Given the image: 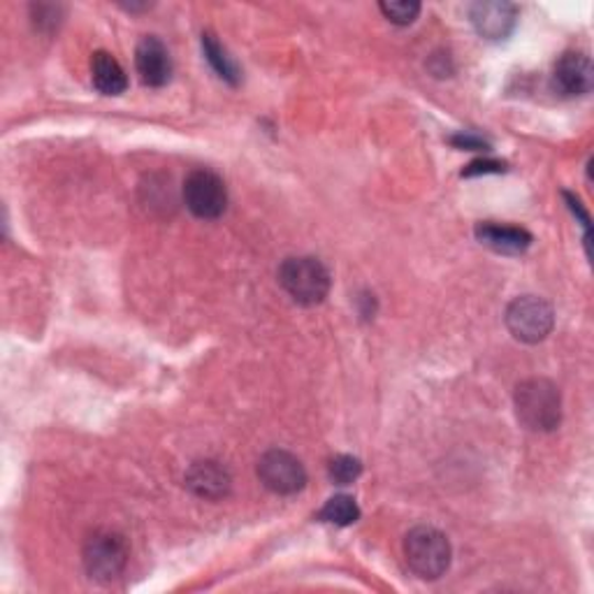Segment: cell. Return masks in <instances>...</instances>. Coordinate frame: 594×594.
I'll list each match as a JSON object with an SVG mask.
<instances>
[{"label": "cell", "mask_w": 594, "mask_h": 594, "mask_svg": "<svg viewBox=\"0 0 594 594\" xmlns=\"http://www.w3.org/2000/svg\"><path fill=\"white\" fill-rule=\"evenodd\" d=\"M450 145L458 149H469V152H487L490 145L485 139H481L479 135H469V133H460L456 137H450Z\"/></svg>", "instance_id": "obj_19"}, {"label": "cell", "mask_w": 594, "mask_h": 594, "mask_svg": "<svg viewBox=\"0 0 594 594\" xmlns=\"http://www.w3.org/2000/svg\"><path fill=\"white\" fill-rule=\"evenodd\" d=\"M318 518L337 527H348L360 518V508L351 495H335L333 500L325 502Z\"/></svg>", "instance_id": "obj_15"}, {"label": "cell", "mask_w": 594, "mask_h": 594, "mask_svg": "<svg viewBox=\"0 0 594 594\" xmlns=\"http://www.w3.org/2000/svg\"><path fill=\"white\" fill-rule=\"evenodd\" d=\"M183 202L193 216L212 221L228 208V189L216 172L193 170L183 181Z\"/></svg>", "instance_id": "obj_6"}, {"label": "cell", "mask_w": 594, "mask_h": 594, "mask_svg": "<svg viewBox=\"0 0 594 594\" xmlns=\"http://www.w3.org/2000/svg\"><path fill=\"white\" fill-rule=\"evenodd\" d=\"M202 52H204V58H208V64L214 68V72L223 79L228 81V85H239V68L235 60L228 56V52H225V47L218 43V40L212 35V33H204L202 35Z\"/></svg>", "instance_id": "obj_14"}, {"label": "cell", "mask_w": 594, "mask_h": 594, "mask_svg": "<svg viewBox=\"0 0 594 594\" xmlns=\"http://www.w3.org/2000/svg\"><path fill=\"white\" fill-rule=\"evenodd\" d=\"M450 543L439 529L418 525L408 531L404 539V558L408 569H412L423 581H437L450 567Z\"/></svg>", "instance_id": "obj_2"}, {"label": "cell", "mask_w": 594, "mask_h": 594, "mask_svg": "<svg viewBox=\"0 0 594 594\" xmlns=\"http://www.w3.org/2000/svg\"><path fill=\"white\" fill-rule=\"evenodd\" d=\"M506 166L502 160L495 158H481L469 162V166L462 170V177H477V175H495V172H504Z\"/></svg>", "instance_id": "obj_18"}, {"label": "cell", "mask_w": 594, "mask_h": 594, "mask_svg": "<svg viewBox=\"0 0 594 594\" xmlns=\"http://www.w3.org/2000/svg\"><path fill=\"white\" fill-rule=\"evenodd\" d=\"M279 283L293 298V302L302 306H314L330 293V272H327L318 258H289L279 268Z\"/></svg>", "instance_id": "obj_3"}, {"label": "cell", "mask_w": 594, "mask_h": 594, "mask_svg": "<svg viewBox=\"0 0 594 594\" xmlns=\"http://www.w3.org/2000/svg\"><path fill=\"white\" fill-rule=\"evenodd\" d=\"M379 8L388 22H393L397 26L414 24L418 12H421V5L414 3V0H391V3H381Z\"/></svg>", "instance_id": "obj_17"}, {"label": "cell", "mask_w": 594, "mask_h": 594, "mask_svg": "<svg viewBox=\"0 0 594 594\" xmlns=\"http://www.w3.org/2000/svg\"><path fill=\"white\" fill-rule=\"evenodd\" d=\"M81 562H85L89 579L112 583L128 564V543L116 531L98 529L87 539L85 550H81Z\"/></svg>", "instance_id": "obj_4"}, {"label": "cell", "mask_w": 594, "mask_h": 594, "mask_svg": "<svg viewBox=\"0 0 594 594\" xmlns=\"http://www.w3.org/2000/svg\"><path fill=\"white\" fill-rule=\"evenodd\" d=\"M231 485H233L231 471L214 460L193 462L191 469L187 471V487L202 500L212 502L223 500L231 493Z\"/></svg>", "instance_id": "obj_11"}, {"label": "cell", "mask_w": 594, "mask_h": 594, "mask_svg": "<svg viewBox=\"0 0 594 594\" xmlns=\"http://www.w3.org/2000/svg\"><path fill=\"white\" fill-rule=\"evenodd\" d=\"M135 68L147 87H166L172 77V58L168 47L154 35L142 37L135 49Z\"/></svg>", "instance_id": "obj_8"}, {"label": "cell", "mask_w": 594, "mask_h": 594, "mask_svg": "<svg viewBox=\"0 0 594 594\" xmlns=\"http://www.w3.org/2000/svg\"><path fill=\"white\" fill-rule=\"evenodd\" d=\"M258 479L274 495H295L306 485V469L289 450L274 448L260 458Z\"/></svg>", "instance_id": "obj_7"}, {"label": "cell", "mask_w": 594, "mask_h": 594, "mask_svg": "<svg viewBox=\"0 0 594 594\" xmlns=\"http://www.w3.org/2000/svg\"><path fill=\"white\" fill-rule=\"evenodd\" d=\"M327 474H330L333 483L337 485H348L354 483L362 474V462L354 456H335L327 464Z\"/></svg>", "instance_id": "obj_16"}, {"label": "cell", "mask_w": 594, "mask_h": 594, "mask_svg": "<svg viewBox=\"0 0 594 594\" xmlns=\"http://www.w3.org/2000/svg\"><path fill=\"white\" fill-rule=\"evenodd\" d=\"M477 237L481 244L497 254H523L531 244V235L525 228H518V225H502L495 221L479 223Z\"/></svg>", "instance_id": "obj_12"}, {"label": "cell", "mask_w": 594, "mask_h": 594, "mask_svg": "<svg viewBox=\"0 0 594 594\" xmlns=\"http://www.w3.org/2000/svg\"><path fill=\"white\" fill-rule=\"evenodd\" d=\"M518 421L531 433H552L562 421V397L548 379H527L516 388Z\"/></svg>", "instance_id": "obj_1"}, {"label": "cell", "mask_w": 594, "mask_h": 594, "mask_svg": "<svg viewBox=\"0 0 594 594\" xmlns=\"http://www.w3.org/2000/svg\"><path fill=\"white\" fill-rule=\"evenodd\" d=\"M469 19L474 24L477 33L485 40H504L514 31L518 10L511 3H500V0H483L469 8Z\"/></svg>", "instance_id": "obj_9"}, {"label": "cell", "mask_w": 594, "mask_h": 594, "mask_svg": "<svg viewBox=\"0 0 594 594\" xmlns=\"http://www.w3.org/2000/svg\"><path fill=\"white\" fill-rule=\"evenodd\" d=\"M594 70L590 56L583 52H567L552 70V85L562 96H585L592 89Z\"/></svg>", "instance_id": "obj_10"}, {"label": "cell", "mask_w": 594, "mask_h": 594, "mask_svg": "<svg viewBox=\"0 0 594 594\" xmlns=\"http://www.w3.org/2000/svg\"><path fill=\"white\" fill-rule=\"evenodd\" d=\"M552 323H556L552 306L537 295L516 298L506 310L508 333L525 344L543 341L552 330Z\"/></svg>", "instance_id": "obj_5"}, {"label": "cell", "mask_w": 594, "mask_h": 594, "mask_svg": "<svg viewBox=\"0 0 594 594\" xmlns=\"http://www.w3.org/2000/svg\"><path fill=\"white\" fill-rule=\"evenodd\" d=\"M93 87L102 96H121L128 89V77L119 60L108 52H96L91 58Z\"/></svg>", "instance_id": "obj_13"}]
</instances>
